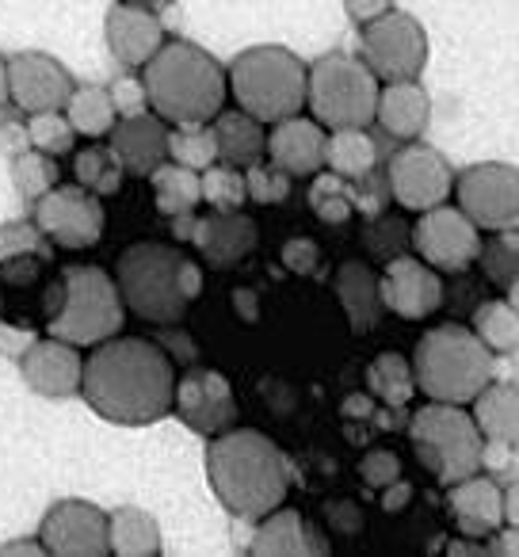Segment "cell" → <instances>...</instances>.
I'll use <instances>...</instances> for the list:
<instances>
[{
    "mask_svg": "<svg viewBox=\"0 0 519 557\" xmlns=\"http://www.w3.org/2000/svg\"><path fill=\"white\" fill-rule=\"evenodd\" d=\"M81 394L111 424H153L172 412L176 367L157 341L111 336L81 367Z\"/></svg>",
    "mask_w": 519,
    "mask_h": 557,
    "instance_id": "cell-1",
    "label": "cell"
},
{
    "mask_svg": "<svg viewBox=\"0 0 519 557\" xmlns=\"http://www.w3.org/2000/svg\"><path fill=\"white\" fill-rule=\"evenodd\" d=\"M207 478L233 516L256 523L287 500L291 466L272 435L256 428H225L207 450Z\"/></svg>",
    "mask_w": 519,
    "mask_h": 557,
    "instance_id": "cell-2",
    "label": "cell"
},
{
    "mask_svg": "<svg viewBox=\"0 0 519 557\" xmlns=\"http://www.w3.org/2000/svg\"><path fill=\"white\" fill-rule=\"evenodd\" d=\"M149 111L172 126L210 123L225 108V70L191 42H161L153 58L141 65Z\"/></svg>",
    "mask_w": 519,
    "mask_h": 557,
    "instance_id": "cell-3",
    "label": "cell"
},
{
    "mask_svg": "<svg viewBox=\"0 0 519 557\" xmlns=\"http://www.w3.org/2000/svg\"><path fill=\"white\" fill-rule=\"evenodd\" d=\"M412 382L428 401L470 405L493 382V351L478 341L470 325H432L420 333L409 356Z\"/></svg>",
    "mask_w": 519,
    "mask_h": 557,
    "instance_id": "cell-4",
    "label": "cell"
},
{
    "mask_svg": "<svg viewBox=\"0 0 519 557\" xmlns=\"http://www.w3.org/2000/svg\"><path fill=\"white\" fill-rule=\"evenodd\" d=\"M225 88L256 123H280L306 108V65L287 47H252L233 58Z\"/></svg>",
    "mask_w": 519,
    "mask_h": 557,
    "instance_id": "cell-5",
    "label": "cell"
},
{
    "mask_svg": "<svg viewBox=\"0 0 519 557\" xmlns=\"http://www.w3.org/2000/svg\"><path fill=\"white\" fill-rule=\"evenodd\" d=\"M180 260L164 240H138V245L123 248L115 260V287L123 306L134 318L149 321V325H180L187 313V298L180 290Z\"/></svg>",
    "mask_w": 519,
    "mask_h": 557,
    "instance_id": "cell-6",
    "label": "cell"
},
{
    "mask_svg": "<svg viewBox=\"0 0 519 557\" xmlns=\"http://www.w3.org/2000/svg\"><path fill=\"white\" fill-rule=\"evenodd\" d=\"M62 302L50 313V336L70 341L73 348H96V344L119 336L126 321V306L111 271L92 263H73L62 271Z\"/></svg>",
    "mask_w": 519,
    "mask_h": 557,
    "instance_id": "cell-7",
    "label": "cell"
},
{
    "mask_svg": "<svg viewBox=\"0 0 519 557\" xmlns=\"http://www.w3.org/2000/svg\"><path fill=\"white\" fill-rule=\"evenodd\" d=\"M409 440L417 447L420 466L443 488L481 470L485 440H481L478 424H473V417L462 405L432 401L424 409H417L409 420Z\"/></svg>",
    "mask_w": 519,
    "mask_h": 557,
    "instance_id": "cell-8",
    "label": "cell"
},
{
    "mask_svg": "<svg viewBox=\"0 0 519 557\" xmlns=\"http://www.w3.org/2000/svg\"><path fill=\"white\" fill-rule=\"evenodd\" d=\"M379 88V77L367 70V62L348 54H329L306 70V103L325 131L371 126Z\"/></svg>",
    "mask_w": 519,
    "mask_h": 557,
    "instance_id": "cell-9",
    "label": "cell"
},
{
    "mask_svg": "<svg viewBox=\"0 0 519 557\" xmlns=\"http://www.w3.org/2000/svg\"><path fill=\"white\" fill-rule=\"evenodd\" d=\"M363 58L379 81H417L428 65V35L409 12H382L363 24Z\"/></svg>",
    "mask_w": 519,
    "mask_h": 557,
    "instance_id": "cell-10",
    "label": "cell"
},
{
    "mask_svg": "<svg viewBox=\"0 0 519 557\" xmlns=\"http://www.w3.org/2000/svg\"><path fill=\"white\" fill-rule=\"evenodd\" d=\"M450 191L458 195V210L478 230H516L519 225V169L504 161H485L466 169Z\"/></svg>",
    "mask_w": 519,
    "mask_h": 557,
    "instance_id": "cell-11",
    "label": "cell"
},
{
    "mask_svg": "<svg viewBox=\"0 0 519 557\" xmlns=\"http://www.w3.org/2000/svg\"><path fill=\"white\" fill-rule=\"evenodd\" d=\"M35 225L58 248H92L103 237V199L81 184H54L35 199Z\"/></svg>",
    "mask_w": 519,
    "mask_h": 557,
    "instance_id": "cell-12",
    "label": "cell"
},
{
    "mask_svg": "<svg viewBox=\"0 0 519 557\" xmlns=\"http://www.w3.org/2000/svg\"><path fill=\"white\" fill-rule=\"evenodd\" d=\"M409 240L417 245V256L428 268L447 271V275H462L470 263H478L481 252V230L447 202L424 210L417 230H409Z\"/></svg>",
    "mask_w": 519,
    "mask_h": 557,
    "instance_id": "cell-13",
    "label": "cell"
},
{
    "mask_svg": "<svg viewBox=\"0 0 519 557\" xmlns=\"http://www.w3.org/2000/svg\"><path fill=\"white\" fill-rule=\"evenodd\" d=\"M386 184L390 202H397L401 210H412V214H424V210L450 199L455 172L432 146H405L390 157Z\"/></svg>",
    "mask_w": 519,
    "mask_h": 557,
    "instance_id": "cell-14",
    "label": "cell"
},
{
    "mask_svg": "<svg viewBox=\"0 0 519 557\" xmlns=\"http://www.w3.org/2000/svg\"><path fill=\"white\" fill-rule=\"evenodd\" d=\"M172 237L191 240L210 268H233L260 245V230L245 210H210L202 218H172Z\"/></svg>",
    "mask_w": 519,
    "mask_h": 557,
    "instance_id": "cell-15",
    "label": "cell"
},
{
    "mask_svg": "<svg viewBox=\"0 0 519 557\" xmlns=\"http://www.w3.org/2000/svg\"><path fill=\"white\" fill-rule=\"evenodd\" d=\"M390 184L382 172H363V176H336V172H313L310 184V210L318 222L344 225L351 214H386Z\"/></svg>",
    "mask_w": 519,
    "mask_h": 557,
    "instance_id": "cell-16",
    "label": "cell"
},
{
    "mask_svg": "<svg viewBox=\"0 0 519 557\" xmlns=\"http://www.w3.org/2000/svg\"><path fill=\"white\" fill-rule=\"evenodd\" d=\"M39 539L54 557H108V511L92 500H62L47 511Z\"/></svg>",
    "mask_w": 519,
    "mask_h": 557,
    "instance_id": "cell-17",
    "label": "cell"
},
{
    "mask_svg": "<svg viewBox=\"0 0 519 557\" xmlns=\"http://www.w3.org/2000/svg\"><path fill=\"white\" fill-rule=\"evenodd\" d=\"M382 310L405 321H428L443 306V278L417 256H390L386 275L379 278Z\"/></svg>",
    "mask_w": 519,
    "mask_h": 557,
    "instance_id": "cell-18",
    "label": "cell"
},
{
    "mask_svg": "<svg viewBox=\"0 0 519 557\" xmlns=\"http://www.w3.org/2000/svg\"><path fill=\"white\" fill-rule=\"evenodd\" d=\"M172 409L187 428L202 435H218L233 428L237 420V397L225 374L210 371V367H191L184 379H176V394H172Z\"/></svg>",
    "mask_w": 519,
    "mask_h": 557,
    "instance_id": "cell-19",
    "label": "cell"
},
{
    "mask_svg": "<svg viewBox=\"0 0 519 557\" xmlns=\"http://www.w3.org/2000/svg\"><path fill=\"white\" fill-rule=\"evenodd\" d=\"M73 92V77L50 54H16L9 62V103L20 111H62Z\"/></svg>",
    "mask_w": 519,
    "mask_h": 557,
    "instance_id": "cell-20",
    "label": "cell"
},
{
    "mask_svg": "<svg viewBox=\"0 0 519 557\" xmlns=\"http://www.w3.org/2000/svg\"><path fill=\"white\" fill-rule=\"evenodd\" d=\"M81 348H73L70 341H58V336H47V341H35L24 348V359H20V371H24V382L42 397H73L81 394Z\"/></svg>",
    "mask_w": 519,
    "mask_h": 557,
    "instance_id": "cell-21",
    "label": "cell"
},
{
    "mask_svg": "<svg viewBox=\"0 0 519 557\" xmlns=\"http://www.w3.org/2000/svg\"><path fill=\"white\" fill-rule=\"evenodd\" d=\"M325 126L318 119L291 115L272 123V134L264 141V153L275 169H283L287 176H313L325 169Z\"/></svg>",
    "mask_w": 519,
    "mask_h": 557,
    "instance_id": "cell-22",
    "label": "cell"
},
{
    "mask_svg": "<svg viewBox=\"0 0 519 557\" xmlns=\"http://www.w3.org/2000/svg\"><path fill=\"white\" fill-rule=\"evenodd\" d=\"M103 35H108L111 54L119 58L131 70H141L149 58L161 50L164 42V24L153 9L146 4H131V0H119L115 9L108 12V24H103Z\"/></svg>",
    "mask_w": 519,
    "mask_h": 557,
    "instance_id": "cell-23",
    "label": "cell"
},
{
    "mask_svg": "<svg viewBox=\"0 0 519 557\" xmlns=\"http://www.w3.org/2000/svg\"><path fill=\"white\" fill-rule=\"evenodd\" d=\"M111 153L119 157V164H123L126 172L149 176V172L169 157V126H164V119L153 115V111L123 119V123L111 126Z\"/></svg>",
    "mask_w": 519,
    "mask_h": 557,
    "instance_id": "cell-24",
    "label": "cell"
},
{
    "mask_svg": "<svg viewBox=\"0 0 519 557\" xmlns=\"http://www.w3.org/2000/svg\"><path fill=\"white\" fill-rule=\"evenodd\" d=\"M256 534L248 542L252 557H318L329 554L325 542H318V534L310 531L302 511L295 508H272L264 519H256Z\"/></svg>",
    "mask_w": 519,
    "mask_h": 557,
    "instance_id": "cell-25",
    "label": "cell"
},
{
    "mask_svg": "<svg viewBox=\"0 0 519 557\" xmlns=\"http://www.w3.org/2000/svg\"><path fill=\"white\" fill-rule=\"evenodd\" d=\"M432 119V100L417 81H390L379 88V103H374V123L390 134V138H420Z\"/></svg>",
    "mask_w": 519,
    "mask_h": 557,
    "instance_id": "cell-26",
    "label": "cell"
},
{
    "mask_svg": "<svg viewBox=\"0 0 519 557\" xmlns=\"http://www.w3.org/2000/svg\"><path fill=\"white\" fill-rule=\"evenodd\" d=\"M447 504L455 508L466 539H489L504 523L501 485L493 478H481V473H470V478L447 485Z\"/></svg>",
    "mask_w": 519,
    "mask_h": 557,
    "instance_id": "cell-27",
    "label": "cell"
},
{
    "mask_svg": "<svg viewBox=\"0 0 519 557\" xmlns=\"http://www.w3.org/2000/svg\"><path fill=\"white\" fill-rule=\"evenodd\" d=\"M336 295H341V306H344V313H348L351 333L367 336L379 329L382 298H379V275L371 271V263L344 260L341 268H336Z\"/></svg>",
    "mask_w": 519,
    "mask_h": 557,
    "instance_id": "cell-28",
    "label": "cell"
},
{
    "mask_svg": "<svg viewBox=\"0 0 519 557\" xmlns=\"http://www.w3.org/2000/svg\"><path fill=\"white\" fill-rule=\"evenodd\" d=\"M473 424H478L481 440L496 443H519V386L516 382H489L478 397H473Z\"/></svg>",
    "mask_w": 519,
    "mask_h": 557,
    "instance_id": "cell-29",
    "label": "cell"
},
{
    "mask_svg": "<svg viewBox=\"0 0 519 557\" xmlns=\"http://www.w3.org/2000/svg\"><path fill=\"white\" fill-rule=\"evenodd\" d=\"M210 131H214V146H218V161L225 164H237V169H245V164H256L260 157H264V123H256L252 115H245V111H218L214 119H210Z\"/></svg>",
    "mask_w": 519,
    "mask_h": 557,
    "instance_id": "cell-30",
    "label": "cell"
},
{
    "mask_svg": "<svg viewBox=\"0 0 519 557\" xmlns=\"http://www.w3.org/2000/svg\"><path fill=\"white\" fill-rule=\"evenodd\" d=\"M108 546L119 557H157L164 549L161 523L146 508H115L108 516Z\"/></svg>",
    "mask_w": 519,
    "mask_h": 557,
    "instance_id": "cell-31",
    "label": "cell"
},
{
    "mask_svg": "<svg viewBox=\"0 0 519 557\" xmlns=\"http://www.w3.org/2000/svg\"><path fill=\"white\" fill-rule=\"evenodd\" d=\"M363 382H367V394L394 412H405L412 397H417L409 356H401V351H382V356H374L363 374Z\"/></svg>",
    "mask_w": 519,
    "mask_h": 557,
    "instance_id": "cell-32",
    "label": "cell"
},
{
    "mask_svg": "<svg viewBox=\"0 0 519 557\" xmlns=\"http://www.w3.org/2000/svg\"><path fill=\"white\" fill-rule=\"evenodd\" d=\"M149 184H153V195H157V210L164 218H187L195 214V207L202 202V191H199V172L195 169H184V164H157L149 172Z\"/></svg>",
    "mask_w": 519,
    "mask_h": 557,
    "instance_id": "cell-33",
    "label": "cell"
},
{
    "mask_svg": "<svg viewBox=\"0 0 519 557\" xmlns=\"http://www.w3.org/2000/svg\"><path fill=\"white\" fill-rule=\"evenodd\" d=\"M325 164L336 176H363L379 164V141L367 126H344L325 138Z\"/></svg>",
    "mask_w": 519,
    "mask_h": 557,
    "instance_id": "cell-34",
    "label": "cell"
},
{
    "mask_svg": "<svg viewBox=\"0 0 519 557\" xmlns=\"http://www.w3.org/2000/svg\"><path fill=\"white\" fill-rule=\"evenodd\" d=\"M62 115L70 119L73 134H81V138H103V134H111V126L119 123L108 88H96V85L73 88Z\"/></svg>",
    "mask_w": 519,
    "mask_h": 557,
    "instance_id": "cell-35",
    "label": "cell"
},
{
    "mask_svg": "<svg viewBox=\"0 0 519 557\" xmlns=\"http://www.w3.org/2000/svg\"><path fill=\"white\" fill-rule=\"evenodd\" d=\"M473 333L485 344L493 356H516L519 348V313L516 302L508 298H496V302H485L473 310Z\"/></svg>",
    "mask_w": 519,
    "mask_h": 557,
    "instance_id": "cell-36",
    "label": "cell"
},
{
    "mask_svg": "<svg viewBox=\"0 0 519 557\" xmlns=\"http://www.w3.org/2000/svg\"><path fill=\"white\" fill-rule=\"evenodd\" d=\"M73 176H77L81 187H88L92 195L108 199V195H119L126 169L119 164V157L111 153V146H88V149H81V153H73Z\"/></svg>",
    "mask_w": 519,
    "mask_h": 557,
    "instance_id": "cell-37",
    "label": "cell"
},
{
    "mask_svg": "<svg viewBox=\"0 0 519 557\" xmlns=\"http://www.w3.org/2000/svg\"><path fill=\"white\" fill-rule=\"evenodd\" d=\"M481 271L504 295H516L519 287V237L516 230H496L493 240H481Z\"/></svg>",
    "mask_w": 519,
    "mask_h": 557,
    "instance_id": "cell-38",
    "label": "cell"
},
{
    "mask_svg": "<svg viewBox=\"0 0 519 557\" xmlns=\"http://www.w3.org/2000/svg\"><path fill=\"white\" fill-rule=\"evenodd\" d=\"M199 191L202 199L214 210H240L248 202V187H245V172H237V164H210L199 176Z\"/></svg>",
    "mask_w": 519,
    "mask_h": 557,
    "instance_id": "cell-39",
    "label": "cell"
},
{
    "mask_svg": "<svg viewBox=\"0 0 519 557\" xmlns=\"http://www.w3.org/2000/svg\"><path fill=\"white\" fill-rule=\"evenodd\" d=\"M169 157L184 169H210L218 161V146H214V131L210 123H199V126H176L169 134Z\"/></svg>",
    "mask_w": 519,
    "mask_h": 557,
    "instance_id": "cell-40",
    "label": "cell"
},
{
    "mask_svg": "<svg viewBox=\"0 0 519 557\" xmlns=\"http://www.w3.org/2000/svg\"><path fill=\"white\" fill-rule=\"evenodd\" d=\"M73 138H77V134H73L70 119H65L62 111H35L32 123H27V141L47 157L70 153Z\"/></svg>",
    "mask_w": 519,
    "mask_h": 557,
    "instance_id": "cell-41",
    "label": "cell"
},
{
    "mask_svg": "<svg viewBox=\"0 0 519 557\" xmlns=\"http://www.w3.org/2000/svg\"><path fill=\"white\" fill-rule=\"evenodd\" d=\"M12 180H16V191L24 195V199H39L42 191H50V187L58 184V169H54V157L47 153H20L16 161H12Z\"/></svg>",
    "mask_w": 519,
    "mask_h": 557,
    "instance_id": "cell-42",
    "label": "cell"
},
{
    "mask_svg": "<svg viewBox=\"0 0 519 557\" xmlns=\"http://www.w3.org/2000/svg\"><path fill=\"white\" fill-rule=\"evenodd\" d=\"M245 187H248V199L260 202V207H280L287 202L291 187H295V176H287L283 169L275 164H245Z\"/></svg>",
    "mask_w": 519,
    "mask_h": 557,
    "instance_id": "cell-43",
    "label": "cell"
},
{
    "mask_svg": "<svg viewBox=\"0 0 519 557\" xmlns=\"http://www.w3.org/2000/svg\"><path fill=\"white\" fill-rule=\"evenodd\" d=\"M24 256H42V260H50V240L39 233V225L35 222L0 225V268L9 260H24Z\"/></svg>",
    "mask_w": 519,
    "mask_h": 557,
    "instance_id": "cell-44",
    "label": "cell"
},
{
    "mask_svg": "<svg viewBox=\"0 0 519 557\" xmlns=\"http://www.w3.org/2000/svg\"><path fill=\"white\" fill-rule=\"evenodd\" d=\"M363 240L379 260H390V256H397L405 245H409V225H405L401 218L374 214V222H371V230H367Z\"/></svg>",
    "mask_w": 519,
    "mask_h": 557,
    "instance_id": "cell-45",
    "label": "cell"
},
{
    "mask_svg": "<svg viewBox=\"0 0 519 557\" xmlns=\"http://www.w3.org/2000/svg\"><path fill=\"white\" fill-rule=\"evenodd\" d=\"M359 478H363V485H371V488L390 485V481L401 478V455L390 447H371L363 458H359Z\"/></svg>",
    "mask_w": 519,
    "mask_h": 557,
    "instance_id": "cell-46",
    "label": "cell"
},
{
    "mask_svg": "<svg viewBox=\"0 0 519 557\" xmlns=\"http://www.w3.org/2000/svg\"><path fill=\"white\" fill-rule=\"evenodd\" d=\"M363 508H359V500H329L325 504V527L333 534H344V539H356L359 531H363Z\"/></svg>",
    "mask_w": 519,
    "mask_h": 557,
    "instance_id": "cell-47",
    "label": "cell"
},
{
    "mask_svg": "<svg viewBox=\"0 0 519 557\" xmlns=\"http://www.w3.org/2000/svg\"><path fill=\"white\" fill-rule=\"evenodd\" d=\"M108 96H111V103H115V115H123V119L149 111L146 85H141V77H119L115 85H111Z\"/></svg>",
    "mask_w": 519,
    "mask_h": 557,
    "instance_id": "cell-48",
    "label": "cell"
},
{
    "mask_svg": "<svg viewBox=\"0 0 519 557\" xmlns=\"http://www.w3.org/2000/svg\"><path fill=\"white\" fill-rule=\"evenodd\" d=\"M283 263H287V271H295V275H313V271H318V263H321L318 240L291 237L287 245H283Z\"/></svg>",
    "mask_w": 519,
    "mask_h": 557,
    "instance_id": "cell-49",
    "label": "cell"
},
{
    "mask_svg": "<svg viewBox=\"0 0 519 557\" xmlns=\"http://www.w3.org/2000/svg\"><path fill=\"white\" fill-rule=\"evenodd\" d=\"M412 481H405V478H397V481H390V485H382L379 488V504H382V511H390V516H401L405 508H409V500H412Z\"/></svg>",
    "mask_w": 519,
    "mask_h": 557,
    "instance_id": "cell-50",
    "label": "cell"
},
{
    "mask_svg": "<svg viewBox=\"0 0 519 557\" xmlns=\"http://www.w3.org/2000/svg\"><path fill=\"white\" fill-rule=\"evenodd\" d=\"M0 146H4V153L20 157L32 146V141H27V126L16 123V119H4V123H0Z\"/></svg>",
    "mask_w": 519,
    "mask_h": 557,
    "instance_id": "cell-51",
    "label": "cell"
},
{
    "mask_svg": "<svg viewBox=\"0 0 519 557\" xmlns=\"http://www.w3.org/2000/svg\"><path fill=\"white\" fill-rule=\"evenodd\" d=\"M344 9H348V16L356 20V24H367V20L394 9V0H344Z\"/></svg>",
    "mask_w": 519,
    "mask_h": 557,
    "instance_id": "cell-52",
    "label": "cell"
},
{
    "mask_svg": "<svg viewBox=\"0 0 519 557\" xmlns=\"http://www.w3.org/2000/svg\"><path fill=\"white\" fill-rule=\"evenodd\" d=\"M180 290H184L187 302H195V295L202 290V268L195 260H180Z\"/></svg>",
    "mask_w": 519,
    "mask_h": 557,
    "instance_id": "cell-53",
    "label": "cell"
},
{
    "mask_svg": "<svg viewBox=\"0 0 519 557\" xmlns=\"http://www.w3.org/2000/svg\"><path fill=\"white\" fill-rule=\"evenodd\" d=\"M485 554H493V557H516L519 554L516 527H508V531L493 534V542H485Z\"/></svg>",
    "mask_w": 519,
    "mask_h": 557,
    "instance_id": "cell-54",
    "label": "cell"
},
{
    "mask_svg": "<svg viewBox=\"0 0 519 557\" xmlns=\"http://www.w3.org/2000/svg\"><path fill=\"white\" fill-rule=\"evenodd\" d=\"M0 557H47V549H42V542L20 539V542H4V546H0Z\"/></svg>",
    "mask_w": 519,
    "mask_h": 557,
    "instance_id": "cell-55",
    "label": "cell"
},
{
    "mask_svg": "<svg viewBox=\"0 0 519 557\" xmlns=\"http://www.w3.org/2000/svg\"><path fill=\"white\" fill-rule=\"evenodd\" d=\"M371 409H374L371 394H356V397H348V401H344V417H351V420H367V417H371Z\"/></svg>",
    "mask_w": 519,
    "mask_h": 557,
    "instance_id": "cell-56",
    "label": "cell"
},
{
    "mask_svg": "<svg viewBox=\"0 0 519 557\" xmlns=\"http://www.w3.org/2000/svg\"><path fill=\"white\" fill-rule=\"evenodd\" d=\"M501 516L508 519V527L519 523V488H516V481H508V493H501Z\"/></svg>",
    "mask_w": 519,
    "mask_h": 557,
    "instance_id": "cell-57",
    "label": "cell"
},
{
    "mask_svg": "<svg viewBox=\"0 0 519 557\" xmlns=\"http://www.w3.org/2000/svg\"><path fill=\"white\" fill-rule=\"evenodd\" d=\"M9 103V62L0 58V108Z\"/></svg>",
    "mask_w": 519,
    "mask_h": 557,
    "instance_id": "cell-58",
    "label": "cell"
},
{
    "mask_svg": "<svg viewBox=\"0 0 519 557\" xmlns=\"http://www.w3.org/2000/svg\"><path fill=\"white\" fill-rule=\"evenodd\" d=\"M131 4H146V9H164V4H172V0H131Z\"/></svg>",
    "mask_w": 519,
    "mask_h": 557,
    "instance_id": "cell-59",
    "label": "cell"
}]
</instances>
